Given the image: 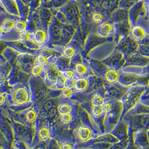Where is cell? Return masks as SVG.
I'll return each instance as SVG.
<instances>
[{
  "label": "cell",
  "mask_w": 149,
  "mask_h": 149,
  "mask_svg": "<svg viewBox=\"0 0 149 149\" xmlns=\"http://www.w3.org/2000/svg\"><path fill=\"white\" fill-rule=\"evenodd\" d=\"M30 99V91L24 86H19L14 89L11 100L16 105H22L26 104Z\"/></svg>",
  "instance_id": "cell-1"
},
{
  "label": "cell",
  "mask_w": 149,
  "mask_h": 149,
  "mask_svg": "<svg viewBox=\"0 0 149 149\" xmlns=\"http://www.w3.org/2000/svg\"><path fill=\"white\" fill-rule=\"evenodd\" d=\"M92 131L91 129L87 126L81 125L77 130V135L81 142H87L92 137Z\"/></svg>",
  "instance_id": "cell-2"
},
{
  "label": "cell",
  "mask_w": 149,
  "mask_h": 149,
  "mask_svg": "<svg viewBox=\"0 0 149 149\" xmlns=\"http://www.w3.org/2000/svg\"><path fill=\"white\" fill-rule=\"evenodd\" d=\"M47 39V35L46 32L42 29H38L34 33L33 40L36 44L38 45H44Z\"/></svg>",
  "instance_id": "cell-3"
},
{
  "label": "cell",
  "mask_w": 149,
  "mask_h": 149,
  "mask_svg": "<svg viewBox=\"0 0 149 149\" xmlns=\"http://www.w3.org/2000/svg\"><path fill=\"white\" fill-rule=\"evenodd\" d=\"M89 81L86 78H79L75 81L74 88L77 92L85 91L88 87Z\"/></svg>",
  "instance_id": "cell-4"
},
{
  "label": "cell",
  "mask_w": 149,
  "mask_h": 149,
  "mask_svg": "<svg viewBox=\"0 0 149 149\" xmlns=\"http://www.w3.org/2000/svg\"><path fill=\"white\" fill-rule=\"evenodd\" d=\"M120 74L117 70L114 69H109L106 72L104 78L109 83H114L118 80Z\"/></svg>",
  "instance_id": "cell-5"
},
{
  "label": "cell",
  "mask_w": 149,
  "mask_h": 149,
  "mask_svg": "<svg viewBox=\"0 0 149 149\" xmlns=\"http://www.w3.org/2000/svg\"><path fill=\"white\" fill-rule=\"evenodd\" d=\"M131 34L132 37L137 40H140L143 39L146 35L145 30L140 26H137L134 27L132 30Z\"/></svg>",
  "instance_id": "cell-6"
},
{
  "label": "cell",
  "mask_w": 149,
  "mask_h": 149,
  "mask_svg": "<svg viewBox=\"0 0 149 149\" xmlns=\"http://www.w3.org/2000/svg\"><path fill=\"white\" fill-rule=\"evenodd\" d=\"M113 31V26L109 22H104L98 27V33L103 36H106L112 33Z\"/></svg>",
  "instance_id": "cell-7"
},
{
  "label": "cell",
  "mask_w": 149,
  "mask_h": 149,
  "mask_svg": "<svg viewBox=\"0 0 149 149\" xmlns=\"http://www.w3.org/2000/svg\"><path fill=\"white\" fill-rule=\"evenodd\" d=\"M15 21L12 19H6L1 24V31L4 33H8L14 29Z\"/></svg>",
  "instance_id": "cell-8"
},
{
  "label": "cell",
  "mask_w": 149,
  "mask_h": 149,
  "mask_svg": "<svg viewBox=\"0 0 149 149\" xmlns=\"http://www.w3.org/2000/svg\"><path fill=\"white\" fill-rule=\"evenodd\" d=\"M50 135V131L49 127L46 125H44L41 127L39 131L38 136L41 141H47Z\"/></svg>",
  "instance_id": "cell-9"
},
{
  "label": "cell",
  "mask_w": 149,
  "mask_h": 149,
  "mask_svg": "<svg viewBox=\"0 0 149 149\" xmlns=\"http://www.w3.org/2000/svg\"><path fill=\"white\" fill-rule=\"evenodd\" d=\"M75 70L76 73L79 75L82 76L87 73L88 68L87 66L82 63H78L75 66Z\"/></svg>",
  "instance_id": "cell-10"
},
{
  "label": "cell",
  "mask_w": 149,
  "mask_h": 149,
  "mask_svg": "<svg viewBox=\"0 0 149 149\" xmlns=\"http://www.w3.org/2000/svg\"><path fill=\"white\" fill-rule=\"evenodd\" d=\"M71 111H72V107L68 103H61L58 107V111L61 115L70 112Z\"/></svg>",
  "instance_id": "cell-11"
},
{
  "label": "cell",
  "mask_w": 149,
  "mask_h": 149,
  "mask_svg": "<svg viewBox=\"0 0 149 149\" xmlns=\"http://www.w3.org/2000/svg\"><path fill=\"white\" fill-rule=\"evenodd\" d=\"M75 53V50L74 48L71 46L65 47L63 50V54L67 58H72L74 55Z\"/></svg>",
  "instance_id": "cell-12"
},
{
  "label": "cell",
  "mask_w": 149,
  "mask_h": 149,
  "mask_svg": "<svg viewBox=\"0 0 149 149\" xmlns=\"http://www.w3.org/2000/svg\"><path fill=\"white\" fill-rule=\"evenodd\" d=\"M37 116L38 115H37L36 112L34 109H30L26 112L25 118L27 122L29 123H33L36 120Z\"/></svg>",
  "instance_id": "cell-13"
},
{
  "label": "cell",
  "mask_w": 149,
  "mask_h": 149,
  "mask_svg": "<svg viewBox=\"0 0 149 149\" xmlns=\"http://www.w3.org/2000/svg\"><path fill=\"white\" fill-rule=\"evenodd\" d=\"M26 27V24L23 21H17L15 22L14 29L19 33H22L25 31Z\"/></svg>",
  "instance_id": "cell-14"
},
{
  "label": "cell",
  "mask_w": 149,
  "mask_h": 149,
  "mask_svg": "<svg viewBox=\"0 0 149 149\" xmlns=\"http://www.w3.org/2000/svg\"><path fill=\"white\" fill-rule=\"evenodd\" d=\"M92 112L93 115L95 117H99L102 115L104 112V110L102 105H94L92 107Z\"/></svg>",
  "instance_id": "cell-15"
},
{
  "label": "cell",
  "mask_w": 149,
  "mask_h": 149,
  "mask_svg": "<svg viewBox=\"0 0 149 149\" xmlns=\"http://www.w3.org/2000/svg\"><path fill=\"white\" fill-rule=\"evenodd\" d=\"M91 102L93 106L94 105H103V98L102 96L98 93L95 94Z\"/></svg>",
  "instance_id": "cell-16"
},
{
  "label": "cell",
  "mask_w": 149,
  "mask_h": 149,
  "mask_svg": "<svg viewBox=\"0 0 149 149\" xmlns=\"http://www.w3.org/2000/svg\"><path fill=\"white\" fill-rule=\"evenodd\" d=\"M73 117L70 112L61 115L60 120L64 124H68L72 121Z\"/></svg>",
  "instance_id": "cell-17"
},
{
  "label": "cell",
  "mask_w": 149,
  "mask_h": 149,
  "mask_svg": "<svg viewBox=\"0 0 149 149\" xmlns=\"http://www.w3.org/2000/svg\"><path fill=\"white\" fill-rule=\"evenodd\" d=\"M42 72V66L40 64L35 65L31 69V74L34 77L39 76Z\"/></svg>",
  "instance_id": "cell-18"
},
{
  "label": "cell",
  "mask_w": 149,
  "mask_h": 149,
  "mask_svg": "<svg viewBox=\"0 0 149 149\" xmlns=\"http://www.w3.org/2000/svg\"><path fill=\"white\" fill-rule=\"evenodd\" d=\"M61 95L64 98H69L72 95V91L71 88L65 87L62 89Z\"/></svg>",
  "instance_id": "cell-19"
},
{
  "label": "cell",
  "mask_w": 149,
  "mask_h": 149,
  "mask_svg": "<svg viewBox=\"0 0 149 149\" xmlns=\"http://www.w3.org/2000/svg\"><path fill=\"white\" fill-rule=\"evenodd\" d=\"M66 80L67 78L64 77V75L62 74L60 77H59L56 81L57 87L59 88H64Z\"/></svg>",
  "instance_id": "cell-20"
},
{
  "label": "cell",
  "mask_w": 149,
  "mask_h": 149,
  "mask_svg": "<svg viewBox=\"0 0 149 149\" xmlns=\"http://www.w3.org/2000/svg\"><path fill=\"white\" fill-rule=\"evenodd\" d=\"M92 20L95 23L98 24L102 21L103 20V15L101 13H95L92 16Z\"/></svg>",
  "instance_id": "cell-21"
},
{
  "label": "cell",
  "mask_w": 149,
  "mask_h": 149,
  "mask_svg": "<svg viewBox=\"0 0 149 149\" xmlns=\"http://www.w3.org/2000/svg\"><path fill=\"white\" fill-rule=\"evenodd\" d=\"M37 62L39 64L43 66L47 64V59L46 56L43 55H39L37 56Z\"/></svg>",
  "instance_id": "cell-22"
},
{
  "label": "cell",
  "mask_w": 149,
  "mask_h": 149,
  "mask_svg": "<svg viewBox=\"0 0 149 149\" xmlns=\"http://www.w3.org/2000/svg\"><path fill=\"white\" fill-rule=\"evenodd\" d=\"M62 74L64 75L67 79H73L75 76V72L73 70H69L64 72Z\"/></svg>",
  "instance_id": "cell-23"
},
{
  "label": "cell",
  "mask_w": 149,
  "mask_h": 149,
  "mask_svg": "<svg viewBox=\"0 0 149 149\" xmlns=\"http://www.w3.org/2000/svg\"><path fill=\"white\" fill-rule=\"evenodd\" d=\"M104 112H109L112 109V104L109 103H106L102 105Z\"/></svg>",
  "instance_id": "cell-24"
},
{
  "label": "cell",
  "mask_w": 149,
  "mask_h": 149,
  "mask_svg": "<svg viewBox=\"0 0 149 149\" xmlns=\"http://www.w3.org/2000/svg\"><path fill=\"white\" fill-rule=\"evenodd\" d=\"M74 81L73 79H67L65 83V87H74Z\"/></svg>",
  "instance_id": "cell-25"
},
{
  "label": "cell",
  "mask_w": 149,
  "mask_h": 149,
  "mask_svg": "<svg viewBox=\"0 0 149 149\" xmlns=\"http://www.w3.org/2000/svg\"><path fill=\"white\" fill-rule=\"evenodd\" d=\"M6 93H1L0 95V103L1 105L3 104V103L5 102L6 100Z\"/></svg>",
  "instance_id": "cell-26"
},
{
  "label": "cell",
  "mask_w": 149,
  "mask_h": 149,
  "mask_svg": "<svg viewBox=\"0 0 149 149\" xmlns=\"http://www.w3.org/2000/svg\"><path fill=\"white\" fill-rule=\"evenodd\" d=\"M61 148L62 149H72L73 146L71 144L69 143H64L61 145Z\"/></svg>",
  "instance_id": "cell-27"
}]
</instances>
